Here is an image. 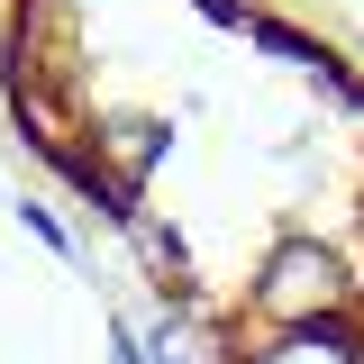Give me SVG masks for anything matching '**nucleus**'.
Masks as SVG:
<instances>
[{"label": "nucleus", "instance_id": "obj_1", "mask_svg": "<svg viewBox=\"0 0 364 364\" xmlns=\"http://www.w3.org/2000/svg\"><path fill=\"white\" fill-rule=\"evenodd\" d=\"M18 146L128 246L164 364H364V55L301 0H0Z\"/></svg>", "mask_w": 364, "mask_h": 364}]
</instances>
